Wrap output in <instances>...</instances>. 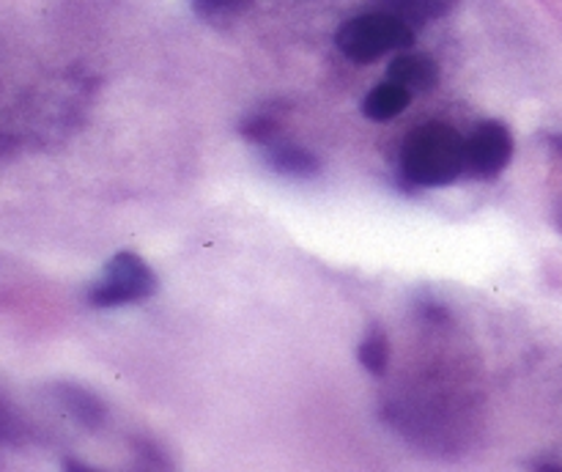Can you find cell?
Wrapping results in <instances>:
<instances>
[{"label":"cell","instance_id":"7c38bea8","mask_svg":"<svg viewBox=\"0 0 562 472\" xmlns=\"http://www.w3.org/2000/svg\"><path fill=\"white\" fill-rule=\"evenodd\" d=\"M241 135H245L247 141L267 146V143H272V137L278 135V124H274L272 119H267V115H256V119L241 124Z\"/></svg>","mask_w":562,"mask_h":472},{"label":"cell","instance_id":"8fae6325","mask_svg":"<svg viewBox=\"0 0 562 472\" xmlns=\"http://www.w3.org/2000/svg\"><path fill=\"white\" fill-rule=\"evenodd\" d=\"M256 3V0H190L192 11H195L198 16H203V20L209 22H228V20H236V16L245 14L250 5Z\"/></svg>","mask_w":562,"mask_h":472},{"label":"cell","instance_id":"9c48e42d","mask_svg":"<svg viewBox=\"0 0 562 472\" xmlns=\"http://www.w3.org/2000/svg\"><path fill=\"white\" fill-rule=\"evenodd\" d=\"M357 357H360L362 368L373 377H384L390 366V338L382 327L368 329V335L362 338L360 349H357Z\"/></svg>","mask_w":562,"mask_h":472},{"label":"cell","instance_id":"52a82bcc","mask_svg":"<svg viewBox=\"0 0 562 472\" xmlns=\"http://www.w3.org/2000/svg\"><path fill=\"white\" fill-rule=\"evenodd\" d=\"M412 102V93L398 82H382L362 99V113L371 121H393L395 115L404 113Z\"/></svg>","mask_w":562,"mask_h":472},{"label":"cell","instance_id":"5bb4252c","mask_svg":"<svg viewBox=\"0 0 562 472\" xmlns=\"http://www.w3.org/2000/svg\"><path fill=\"white\" fill-rule=\"evenodd\" d=\"M5 148H9V137H5V135H0V154H3Z\"/></svg>","mask_w":562,"mask_h":472},{"label":"cell","instance_id":"7a4b0ae2","mask_svg":"<svg viewBox=\"0 0 562 472\" xmlns=\"http://www.w3.org/2000/svg\"><path fill=\"white\" fill-rule=\"evenodd\" d=\"M415 38V27L390 11L351 16L335 33L338 49L355 64H373L395 49H409Z\"/></svg>","mask_w":562,"mask_h":472},{"label":"cell","instance_id":"8992f818","mask_svg":"<svg viewBox=\"0 0 562 472\" xmlns=\"http://www.w3.org/2000/svg\"><path fill=\"white\" fill-rule=\"evenodd\" d=\"M267 165L289 179H316L322 173V159L302 146H272L267 151Z\"/></svg>","mask_w":562,"mask_h":472},{"label":"cell","instance_id":"277c9868","mask_svg":"<svg viewBox=\"0 0 562 472\" xmlns=\"http://www.w3.org/2000/svg\"><path fill=\"white\" fill-rule=\"evenodd\" d=\"M510 157H514V137L499 121H486L467 137V165L481 179H497L508 168Z\"/></svg>","mask_w":562,"mask_h":472},{"label":"cell","instance_id":"5b68a950","mask_svg":"<svg viewBox=\"0 0 562 472\" xmlns=\"http://www.w3.org/2000/svg\"><path fill=\"white\" fill-rule=\"evenodd\" d=\"M439 64L428 55L417 53H404L398 58H393V64L387 66V80L404 86L409 93H426L434 91L439 86Z\"/></svg>","mask_w":562,"mask_h":472},{"label":"cell","instance_id":"3957f363","mask_svg":"<svg viewBox=\"0 0 562 472\" xmlns=\"http://www.w3.org/2000/svg\"><path fill=\"white\" fill-rule=\"evenodd\" d=\"M157 291V274L137 252H119L104 267V278L88 291L93 307H121L143 302Z\"/></svg>","mask_w":562,"mask_h":472},{"label":"cell","instance_id":"4fadbf2b","mask_svg":"<svg viewBox=\"0 0 562 472\" xmlns=\"http://www.w3.org/2000/svg\"><path fill=\"white\" fill-rule=\"evenodd\" d=\"M22 434H25V428H22L20 417H16L14 409H11V406L0 398V442L14 445V442H20Z\"/></svg>","mask_w":562,"mask_h":472},{"label":"cell","instance_id":"6da1fadb","mask_svg":"<svg viewBox=\"0 0 562 472\" xmlns=\"http://www.w3.org/2000/svg\"><path fill=\"white\" fill-rule=\"evenodd\" d=\"M467 168V141L448 124H426L412 132L401 151V170L415 187L453 184Z\"/></svg>","mask_w":562,"mask_h":472},{"label":"cell","instance_id":"ba28073f","mask_svg":"<svg viewBox=\"0 0 562 472\" xmlns=\"http://www.w3.org/2000/svg\"><path fill=\"white\" fill-rule=\"evenodd\" d=\"M384 11L401 16L412 27H420L431 20H442L456 9L459 0H382Z\"/></svg>","mask_w":562,"mask_h":472},{"label":"cell","instance_id":"30bf717a","mask_svg":"<svg viewBox=\"0 0 562 472\" xmlns=\"http://www.w3.org/2000/svg\"><path fill=\"white\" fill-rule=\"evenodd\" d=\"M60 398H64V404L69 406V412L82 423V426L88 428L102 426L104 404L97 398V395L86 393L82 387H71V384H66V387L60 390Z\"/></svg>","mask_w":562,"mask_h":472}]
</instances>
